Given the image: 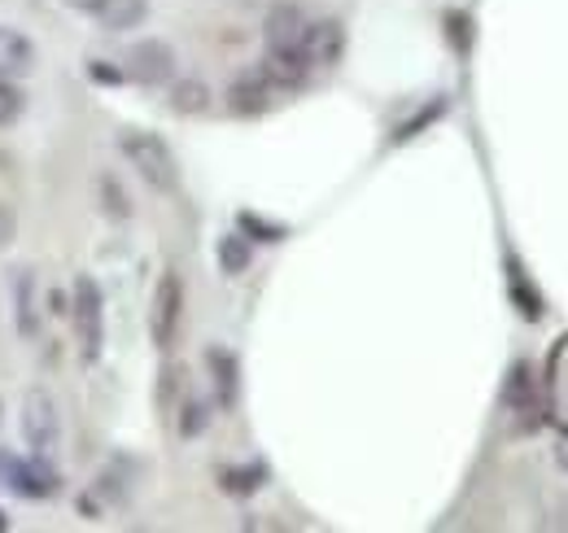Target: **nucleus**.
<instances>
[{"mask_svg":"<svg viewBox=\"0 0 568 533\" xmlns=\"http://www.w3.org/2000/svg\"><path fill=\"white\" fill-rule=\"evenodd\" d=\"M302 31H306V13H302L297 4H288V0H284V4H272L267 22H263L267 49H297Z\"/></svg>","mask_w":568,"mask_h":533,"instance_id":"obj_10","label":"nucleus"},{"mask_svg":"<svg viewBox=\"0 0 568 533\" xmlns=\"http://www.w3.org/2000/svg\"><path fill=\"white\" fill-rule=\"evenodd\" d=\"M236 232H245L250 241H263V245H276V241L288 237L284 223H272V219H263V214H254V210H241V214H236Z\"/></svg>","mask_w":568,"mask_h":533,"instance_id":"obj_18","label":"nucleus"},{"mask_svg":"<svg viewBox=\"0 0 568 533\" xmlns=\"http://www.w3.org/2000/svg\"><path fill=\"white\" fill-rule=\"evenodd\" d=\"M272 92H276V83L263 74V67L250 70V74H241V79L227 88V110H232V114H263V110L272 105Z\"/></svg>","mask_w":568,"mask_h":533,"instance_id":"obj_9","label":"nucleus"},{"mask_svg":"<svg viewBox=\"0 0 568 533\" xmlns=\"http://www.w3.org/2000/svg\"><path fill=\"white\" fill-rule=\"evenodd\" d=\"M67 4H71V9H79V13H97V18H101V9H105L110 0H67Z\"/></svg>","mask_w":568,"mask_h":533,"instance_id":"obj_25","label":"nucleus"},{"mask_svg":"<svg viewBox=\"0 0 568 533\" xmlns=\"http://www.w3.org/2000/svg\"><path fill=\"white\" fill-rule=\"evenodd\" d=\"M4 485L22 499H53L62 490L58 467L49 464V455H31V460H0Z\"/></svg>","mask_w":568,"mask_h":533,"instance_id":"obj_4","label":"nucleus"},{"mask_svg":"<svg viewBox=\"0 0 568 533\" xmlns=\"http://www.w3.org/2000/svg\"><path fill=\"white\" fill-rule=\"evenodd\" d=\"M206 424H211V406L202 399L184 402V411H180V433H184V438H197V433H206Z\"/></svg>","mask_w":568,"mask_h":533,"instance_id":"obj_20","label":"nucleus"},{"mask_svg":"<svg viewBox=\"0 0 568 533\" xmlns=\"http://www.w3.org/2000/svg\"><path fill=\"white\" fill-rule=\"evenodd\" d=\"M13 228H18V223H13V210H9V205H0V250L13 241Z\"/></svg>","mask_w":568,"mask_h":533,"instance_id":"obj_24","label":"nucleus"},{"mask_svg":"<svg viewBox=\"0 0 568 533\" xmlns=\"http://www.w3.org/2000/svg\"><path fill=\"white\" fill-rule=\"evenodd\" d=\"M503 406L511 411V420L520 429H534L538 424V394H534V376L525 363H516L507 372V385H503Z\"/></svg>","mask_w":568,"mask_h":533,"instance_id":"obj_8","label":"nucleus"},{"mask_svg":"<svg viewBox=\"0 0 568 533\" xmlns=\"http://www.w3.org/2000/svg\"><path fill=\"white\" fill-rule=\"evenodd\" d=\"M128 74L144 88H162L175 79V49L166 40H141L128 49Z\"/></svg>","mask_w":568,"mask_h":533,"instance_id":"obj_7","label":"nucleus"},{"mask_svg":"<svg viewBox=\"0 0 568 533\" xmlns=\"http://www.w3.org/2000/svg\"><path fill=\"white\" fill-rule=\"evenodd\" d=\"M71 311H74V333H79V354H83V363H97L101 350H105V298H101V289H97L92 275H79L74 280Z\"/></svg>","mask_w":568,"mask_h":533,"instance_id":"obj_2","label":"nucleus"},{"mask_svg":"<svg viewBox=\"0 0 568 533\" xmlns=\"http://www.w3.org/2000/svg\"><path fill=\"white\" fill-rule=\"evenodd\" d=\"M49 302H53V306H49V311H58V315H62V311H67V298H62V293H49Z\"/></svg>","mask_w":568,"mask_h":533,"instance_id":"obj_27","label":"nucleus"},{"mask_svg":"<svg viewBox=\"0 0 568 533\" xmlns=\"http://www.w3.org/2000/svg\"><path fill=\"white\" fill-rule=\"evenodd\" d=\"M263 74H267L276 88H302L306 74H311V62L302 58V49H267Z\"/></svg>","mask_w":568,"mask_h":533,"instance_id":"obj_12","label":"nucleus"},{"mask_svg":"<svg viewBox=\"0 0 568 533\" xmlns=\"http://www.w3.org/2000/svg\"><path fill=\"white\" fill-rule=\"evenodd\" d=\"M22 438L36 455H53L58 442H62V420H58V406L44 390H31L22 399Z\"/></svg>","mask_w":568,"mask_h":533,"instance_id":"obj_3","label":"nucleus"},{"mask_svg":"<svg viewBox=\"0 0 568 533\" xmlns=\"http://www.w3.org/2000/svg\"><path fill=\"white\" fill-rule=\"evenodd\" d=\"M22 114V92L13 88V79H0V128L13 123Z\"/></svg>","mask_w":568,"mask_h":533,"instance_id":"obj_22","label":"nucleus"},{"mask_svg":"<svg viewBox=\"0 0 568 533\" xmlns=\"http://www.w3.org/2000/svg\"><path fill=\"white\" fill-rule=\"evenodd\" d=\"M180 315H184V284L175 271H166L153 289V306H149V333L162 350H171V341L180 333Z\"/></svg>","mask_w":568,"mask_h":533,"instance_id":"obj_5","label":"nucleus"},{"mask_svg":"<svg viewBox=\"0 0 568 533\" xmlns=\"http://www.w3.org/2000/svg\"><path fill=\"white\" fill-rule=\"evenodd\" d=\"M31 67H36V44L13 27H0V79H18Z\"/></svg>","mask_w":568,"mask_h":533,"instance_id":"obj_13","label":"nucleus"},{"mask_svg":"<svg viewBox=\"0 0 568 533\" xmlns=\"http://www.w3.org/2000/svg\"><path fill=\"white\" fill-rule=\"evenodd\" d=\"M119 149L128 153V162L141 171V180L158 193H175L180 189V167H175V153L166 149V140L153 132H123L119 135Z\"/></svg>","mask_w":568,"mask_h":533,"instance_id":"obj_1","label":"nucleus"},{"mask_svg":"<svg viewBox=\"0 0 568 533\" xmlns=\"http://www.w3.org/2000/svg\"><path fill=\"white\" fill-rule=\"evenodd\" d=\"M297 49H302V58L311 62V70L337 67L342 53H346V27H342L337 18H315V22H306Z\"/></svg>","mask_w":568,"mask_h":533,"instance_id":"obj_6","label":"nucleus"},{"mask_svg":"<svg viewBox=\"0 0 568 533\" xmlns=\"http://www.w3.org/2000/svg\"><path fill=\"white\" fill-rule=\"evenodd\" d=\"M511 298H520V311H525L529 320H538V293L529 289V280H525L520 266H511Z\"/></svg>","mask_w":568,"mask_h":533,"instance_id":"obj_21","label":"nucleus"},{"mask_svg":"<svg viewBox=\"0 0 568 533\" xmlns=\"http://www.w3.org/2000/svg\"><path fill=\"white\" fill-rule=\"evenodd\" d=\"M9 298H13L18 333L22 336L40 333V315H36V275H31V266H18V271L9 275Z\"/></svg>","mask_w":568,"mask_h":533,"instance_id":"obj_11","label":"nucleus"},{"mask_svg":"<svg viewBox=\"0 0 568 533\" xmlns=\"http://www.w3.org/2000/svg\"><path fill=\"white\" fill-rule=\"evenodd\" d=\"M4 525H9V521H4V512H0V530H4Z\"/></svg>","mask_w":568,"mask_h":533,"instance_id":"obj_29","label":"nucleus"},{"mask_svg":"<svg viewBox=\"0 0 568 533\" xmlns=\"http://www.w3.org/2000/svg\"><path fill=\"white\" fill-rule=\"evenodd\" d=\"M263 476H267V467L263 464L227 467V472H223V490H227V494H254V490L263 485Z\"/></svg>","mask_w":568,"mask_h":533,"instance_id":"obj_19","label":"nucleus"},{"mask_svg":"<svg viewBox=\"0 0 568 533\" xmlns=\"http://www.w3.org/2000/svg\"><path fill=\"white\" fill-rule=\"evenodd\" d=\"M206 368H211L214 376V399H219V406H232L236 402V354L223 350V345H211L206 350Z\"/></svg>","mask_w":568,"mask_h":533,"instance_id":"obj_14","label":"nucleus"},{"mask_svg":"<svg viewBox=\"0 0 568 533\" xmlns=\"http://www.w3.org/2000/svg\"><path fill=\"white\" fill-rule=\"evenodd\" d=\"M92 79H101V83H119L123 70H110V67H101V62H92Z\"/></svg>","mask_w":568,"mask_h":533,"instance_id":"obj_26","label":"nucleus"},{"mask_svg":"<svg viewBox=\"0 0 568 533\" xmlns=\"http://www.w3.org/2000/svg\"><path fill=\"white\" fill-rule=\"evenodd\" d=\"M144 13H149V0H110L101 9V22L105 31H132L144 22Z\"/></svg>","mask_w":568,"mask_h":533,"instance_id":"obj_16","label":"nucleus"},{"mask_svg":"<svg viewBox=\"0 0 568 533\" xmlns=\"http://www.w3.org/2000/svg\"><path fill=\"white\" fill-rule=\"evenodd\" d=\"M560 464H565V467H568V446H565V451H560Z\"/></svg>","mask_w":568,"mask_h":533,"instance_id":"obj_28","label":"nucleus"},{"mask_svg":"<svg viewBox=\"0 0 568 533\" xmlns=\"http://www.w3.org/2000/svg\"><path fill=\"white\" fill-rule=\"evenodd\" d=\"M206 105H211V88L202 79H180L171 88V110L175 114H202Z\"/></svg>","mask_w":568,"mask_h":533,"instance_id":"obj_17","label":"nucleus"},{"mask_svg":"<svg viewBox=\"0 0 568 533\" xmlns=\"http://www.w3.org/2000/svg\"><path fill=\"white\" fill-rule=\"evenodd\" d=\"M101 193H105V210H110L114 219H128V214H132V205H128V198H123V189L114 184V175L101 180Z\"/></svg>","mask_w":568,"mask_h":533,"instance_id":"obj_23","label":"nucleus"},{"mask_svg":"<svg viewBox=\"0 0 568 533\" xmlns=\"http://www.w3.org/2000/svg\"><path fill=\"white\" fill-rule=\"evenodd\" d=\"M250 263H254V250H250V237L245 232L219 237V271L223 275H245Z\"/></svg>","mask_w":568,"mask_h":533,"instance_id":"obj_15","label":"nucleus"}]
</instances>
